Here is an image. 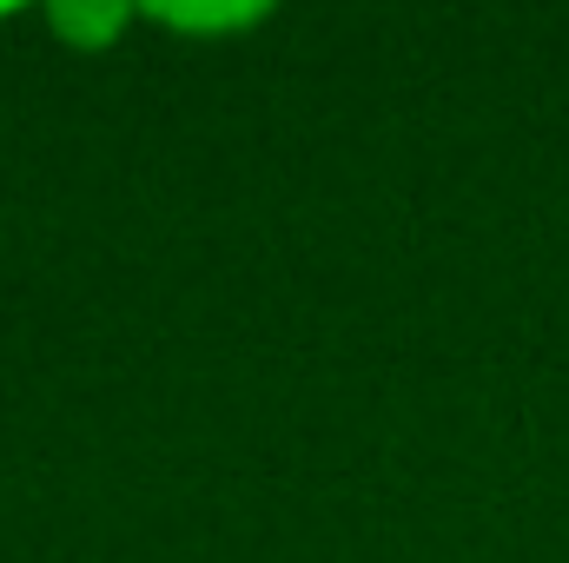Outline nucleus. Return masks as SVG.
<instances>
[{
  "mask_svg": "<svg viewBox=\"0 0 569 563\" xmlns=\"http://www.w3.org/2000/svg\"><path fill=\"white\" fill-rule=\"evenodd\" d=\"M53 20H60L67 33H113V27H120V7H113V13H53Z\"/></svg>",
  "mask_w": 569,
  "mask_h": 563,
  "instance_id": "1",
  "label": "nucleus"
}]
</instances>
